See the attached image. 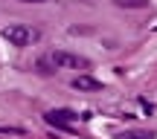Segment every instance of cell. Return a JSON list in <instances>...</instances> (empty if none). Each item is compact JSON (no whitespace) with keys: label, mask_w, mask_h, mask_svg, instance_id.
<instances>
[{"label":"cell","mask_w":157,"mask_h":139,"mask_svg":"<svg viewBox=\"0 0 157 139\" xmlns=\"http://www.w3.org/2000/svg\"><path fill=\"white\" fill-rule=\"evenodd\" d=\"M113 3H117L119 9H146L148 0H113Z\"/></svg>","instance_id":"5"},{"label":"cell","mask_w":157,"mask_h":139,"mask_svg":"<svg viewBox=\"0 0 157 139\" xmlns=\"http://www.w3.org/2000/svg\"><path fill=\"white\" fill-rule=\"evenodd\" d=\"M73 87L76 90H102V81H96V78H90V75H76L73 78Z\"/></svg>","instance_id":"4"},{"label":"cell","mask_w":157,"mask_h":139,"mask_svg":"<svg viewBox=\"0 0 157 139\" xmlns=\"http://www.w3.org/2000/svg\"><path fill=\"white\" fill-rule=\"evenodd\" d=\"M50 64L56 70H90V61L78 52H67V49H56L50 55Z\"/></svg>","instance_id":"1"},{"label":"cell","mask_w":157,"mask_h":139,"mask_svg":"<svg viewBox=\"0 0 157 139\" xmlns=\"http://www.w3.org/2000/svg\"><path fill=\"white\" fill-rule=\"evenodd\" d=\"M44 119H47L50 125H56V128H64V130H67L78 116H76L73 110H50V113H44Z\"/></svg>","instance_id":"3"},{"label":"cell","mask_w":157,"mask_h":139,"mask_svg":"<svg viewBox=\"0 0 157 139\" xmlns=\"http://www.w3.org/2000/svg\"><path fill=\"white\" fill-rule=\"evenodd\" d=\"M21 3H47V0H21Z\"/></svg>","instance_id":"7"},{"label":"cell","mask_w":157,"mask_h":139,"mask_svg":"<svg viewBox=\"0 0 157 139\" xmlns=\"http://www.w3.org/2000/svg\"><path fill=\"white\" fill-rule=\"evenodd\" d=\"M113 139H151V136L140 134V130H119V134H113Z\"/></svg>","instance_id":"6"},{"label":"cell","mask_w":157,"mask_h":139,"mask_svg":"<svg viewBox=\"0 0 157 139\" xmlns=\"http://www.w3.org/2000/svg\"><path fill=\"white\" fill-rule=\"evenodd\" d=\"M3 41H9L12 46H29L38 41V32H35L32 26H23V23H15V26H6L3 32Z\"/></svg>","instance_id":"2"}]
</instances>
